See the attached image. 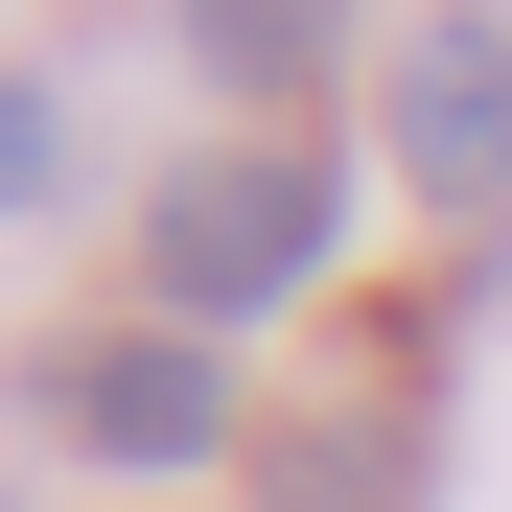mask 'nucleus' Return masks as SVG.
Returning a JSON list of instances; mask_svg holds the SVG:
<instances>
[{
	"label": "nucleus",
	"instance_id": "20e7f679",
	"mask_svg": "<svg viewBox=\"0 0 512 512\" xmlns=\"http://www.w3.org/2000/svg\"><path fill=\"white\" fill-rule=\"evenodd\" d=\"M256 512H419V350L303 396V419H256Z\"/></svg>",
	"mask_w": 512,
	"mask_h": 512
},
{
	"label": "nucleus",
	"instance_id": "f257e3e1",
	"mask_svg": "<svg viewBox=\"0 0 512 512\" xmlns=\"http://www.w3.org/2000/svg\"><path fill=\"white\" fill-rule=\"evenodd\" d=\"M326 256H350V163L326 140H210V163H163V210H140V326H256V303H303Z\"/></svg>",
	"mask_w": 512,
	"mask_h": 512
},
{
	"label": "nucleus",
	"instance_id": "f03ea898",
	"mask_svg": "<svg viewBox=\"0 0 512 512\" xmlns=\"http://www.w3.org/2000/svg\"><path fill=\"white\" fill-rule=\"evenodd\" d=\"M24 419H47L70 466H233L256 443L210 326H47V350H24Z\"/></svg>",
	"mask_w": 512,
	"mask_h": 512
},
{
	"label": "nucleus",
	"instance_id": "39448f33",
	"mask_svg": "<svg viewBox=\"0 0 512 512\" xmlns=\"http://www.w3.org/2000/svg\"><path fill=\"white\" fill-rule=\"evenodd\" d=\"M187 47H210V94H326V47H350V0H187Z\"/></svg>",
	"mask_w": 512,
	"mask_h": 512
},
{
	"label": "nucleus",
	"instance_id": "423d86ee",
	"mask_svg": "<svg viewBox=\"0 0 512 512\" xmlns=\"http://www.w3.org/2000/svg\"><path fill=\"white\" fill-rule=\"evenodd\" d=\"M47 187H70V94H47V70H0V233H24Z\"/></svg>",
	"mask_w": 512,
	"mask_h": 512
},
{
	"label": "nucleus",
	"instance_id": "7ed1b4c3",
	"mask_svg": "<svg viewBox=\"0 0 512 512\" xmlns=\"http://www.w3.org/2000/svg\"><path fill=\"white\" fill-rule=\"evenodd\" d=\"M396 187L443 233H512V24H396Z\"/></svg>",
	"mask_w": 512,
	"mask_h": 512
}]
</instances>
